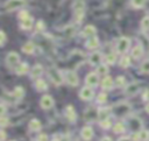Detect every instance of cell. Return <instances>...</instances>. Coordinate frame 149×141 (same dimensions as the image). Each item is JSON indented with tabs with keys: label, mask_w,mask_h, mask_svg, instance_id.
<instances>
[{
	"label": "cell",
	"mask_w": 149,
	"mask_h": 141,
	"mask_svg": "<svg viewBox=\"0 0 149 141\" xmlns=\"http://www.w3.org/2000/svg\"><path fill=\"white\" fill-rule=\"evenodd\" d=\"M86 47L88 49H95V48H98L99 47V40H98V37L95 35L92 36V37H90L87 40V42H86Z\"/></svg>",
	"instance_id": "obj_20"
},
{
	"label": "cell",
	"mask_w": 149,
	"mask_h": 141,
	"mask_svg": "<svg viewBox=\"0 0 149 141\" xmlns=\"http://www.w3.org/2000/svg\"><path fill=\"white\" fill-rule=\"evenodd\" d=\"M52 141H61V140H59V139H54Z\"/></svg>",
	"instance_id": "obj_48"
},
{
	"label": "cell",
	"mask_w": 149,
	"mask_h": 141,
	"mask_svg": "<svg viewBox=\"0 0 149 141\" xmlns=\"http://www.w3.org/2000/svg\"><path fill=\"white\" fill-rule=\"evenodd\" d=\"M28 16H29V14H28L27 10H21V12L19 13V17H20L21 20H23V19H26V17H28Z\"/></svg>",
	"instance_id": "obj_38"
},
{
	"label": "cell",
	"mask_w": 149,
	"mask_h": 141,
	"mask_svg": "<svg viewBox=\"0 0 149 141\" xmlns=\"http://www.w3.org/2000/svg\"><path fill=\"white\" fill-rule=\"evenodd\" d=\"M101 59H102V56H101L100 52H93V54H91L90 57H88V63H90L91 65H97V66H98V65H100Z\"/></svg>",
	"instance_id": "obj_10"
},
{
	"label": "cell",
	"mask_w": 149,
	"mask_h": 141,
	"mask_svg": "<svg viewBox=\"0 0 149 141\" xmlns=\"http://www.w3.org/2000/svg\"><path fill=\"white\" fill-rule=\"evenodd\" d=\"M146 97H147V99H148V100H149V91H148V92H147V96H146Z\"/></svg>",
	"instance_id": "obj_47"
},
{
	"label": "cell",
	"mask_w": 149,
	"mask_h": 141,
	"mask_svg": "<svg viewBox=\"0 0 149 141\" xmlns=\"http://www.w3.org/2000/svg\"><path fill=\"white\" fill-rule=\"evenodd\" d=\"M33 23H34L33 17L31 16H28V17L21 20V28L22 29H26V30H29V29H31Z\"/></svg>",
	"instance_id": "obj_18"
},
{
	"label": "cell",
	"mask_w": 149,
	"mask_h": 141,
	"mask_svg": "<svg viewBox=\"0 0 149 141\" xmlns=\"http://www.w3.org/2000/svg\"><path fill=\"white\" fill-rule=\"evenodd\" d=\"M48 75H49V78L51 79V82H52L55 85H61V84L64 82V77H63L62 72H59V71L56 70V69H49Z\"/></svg>",
	"instance_id": "obj_1"
},
{
	"label": "cell",
	"mask_w": 149,
	"mask_h": 141,
	"mask_svg": "<svg viewBox=\"0 0 149 141\" xmlns=\"http://www.w3.org/2000/svg\"><path fill=\"white\" fill-rule=\"evenodd\" d=\"M106 100H107V94L101 92V93L98 96V103H99V104H104Z\"/></svg>",
	"instance_id": "obj_35"
},
{
	"label": "cell",
	"mask_w": 149,
	"mask_h": 141,
	"mask_svg": "<svg viewBox=\"0 0 149 141\" xmlns=\"http://www.w3.org/2000/svg\"><path fill=\"white\" fill-rule=\"evenodd\" d=\"M140 70H141V72H143V73H149V59H146V61L141 64Z\"/></svg>",
	"instance_id": "obj_32"
},
{
	"label": "cell",
	"mask_w": 149,
	"mask_h": 141,
	"mask_svg": "<svg viewBox=\"0 0 149 141\" xmlns=\"http://www.w3.org/2000/svg\"><path fill=\"white\" fill-rule=\"evenodd\" d=\"M42 73H43V66L41 64H36V65H34V68L30 71V77L34 79H37L38 77H41Z\"/></svg>",
	"instance_id": "obj_13"
},
{
	"label": "cell",
	"mask_w": 149,
	"mask_h": 141,
	"mask_svg": "<svg viewBox=\"0 0 149 141\" xmlns=\"http://www.w3.org/2000/svg\"><path fill=\"white\" fill-rule=\"evenodd\" d=\"M41 106H42V108H44V110L51 108V107L54 106V99H52V97L49 96V94L43 96V97L41 98Z\"/></svg>",
	"instance_id": "obj_9"
},
{
	"label": "cell",
	"mask_w": 149,
	"mask_h": 141,
	"mask_svg": "<svg viewBox=\"0 0 149 141\" xmlns=\"http://www.w3.org/2000/svg\"><path fill=\"white\" fill-rule=\"evenodd\" d=\"M7 122H8L7 118H6L5 115H2V117H1V126H2V127H5V126L7 125Z\"/></svg>",
	"instance_id": "obj_41"
},
{
	"label": "cell",
	"mask_w": 149,
	"mask_h": 141,
	"mask_svg": "<svg viewBox=\"0 0 149 141\" xmlns=\"http://www.w3.org/2000/svg\"><path fill=\"white\" fill-rule=\"evenodd\" d=\"M85 83H86V86H90V87L97 86L99 83V75L95 72H90L85 78Z\"/></svg>",
	"instance_id": "obj_5"
},
{
	"label": "cell",
	"mask_w": 149,
	"mask_h": 141,
	"mask_svg": "<svg viewBox=\"0 0 149 141\" xmlns=\"http://www.w3.org/2000/svg\"><path fill=\"white\" fill-rule=\"evenodd\" d=\"M74 15L77 21H80L84 16V2L81 0H77L74 2Z\"/></svg>",
	"instance_id": "obj_6"
},
{
	"label": "cell",
	"mask_w": 149,
	"mask_h": 141,
	"mask_svg": "<svg viewBox=\"0 0 149 141\" xmlns=\"http://www.w3.org/2000/svg\"><path fill=\"white\" fill-rule=\"evenodd\" d=\"M5 112H6V107H5V105L2 104V105H1V117L5 115Z\"/></svg>",
	"instance_id": "obj_43"
},
{
	"label": "cell",
	"mask_w": 149,
	"mask_h": 141,
	"mask_svg": "<svg viewBox=\"0 0 149 141\" xmlns=\"http://www.w3.org/2000/svg\"><path fill=\"white\" fill-rule=\"evenodd\" d=\"M146 111L149 113V103H148V104H147V106H146Z\"/></svg>",
	"instance_id": "obj_46"
},
{
	"label": "cell",
	"mask_w": 149,
	"mask_h": 141,
	"mask_svg": "<svg viewBox=\"0 0 149 141\" xmlns=\"http://www.w3.org/2000/svg\"><path fill=\"white\" fill-rule=\"evenodd\" d=\"M97 73L98 75H107L108 73V66L106 65V64H100V65H98V68H97Z\"/></svg>",
	"instance_id": "obj_26"
},
{
	"label": "cell",
	"mask_w": 149,
	"mask_h": 141,
	"mask_svg": "<svg viewBox=\"0 0 149 141\" xmlns=\"http://www.w3.org/2000/svg\"><path fill=\"white\" fill-rule=\"evenodd\" d=\"M29 129L33 132H37L41 129V122L37 119H33L29 121Z\"/></svg>",
	"instance_id": "obj_24"
},
{
	"label": "cell",
	"mask_w": 149,
	"mask_h": 141,
	"mask_svg": "<svg viewBox=\"0 0 149 141\" xmlns=\"http://www.w3.org/2000/svg\"><path fill=\"white\" fill-rule=\"evenodd\" d=\"M37 141H48V135L47 134H40L37 136Z\"/></svg>",
	"instance_id": "obj_39"
},
{
	"label": "cell",
	"mask_w": 149,
	"mask_h": 141,
	"mask_svg": "<svg viewBox=\"0 0 149 141\" xmlns=\"http://www.w3.org/2000/svg\"><path fill=\"white\" fill-rule=\"evenodd\" d=\"M113 85H114V80L112 79V77H108V76H106L101 82V89L104 90H109L113 87Z\"/></svg>",
	"instance_id": "obj_16"
},
{
	"label": "cell",
	"mask_w": 149,
	"mask_h": 141,
	"mask_svg": "<svg viewBox=\"0 0 149 141\" xmlns=\"http://www.w3.org/2000/svg\"><path fill=\"white\" fill-rule=\"evenodd\" d=\"M80 135L81 138L85 140V141H90L93 136V129L90 127V126H85L81 128V132H80Z\"/></svg>",
	"instance_id": "obj_11"
},
{
	"label": "cell",
	"mask_w": 149,
	"mask_h": 141,
	"mask_svg": "<svg viewBox=\"0 0 149 141\" xmlns=\"http://www.w3.org/2000/svg\"><path fill=\"white\" fill-rule=\"evenodd\" d=\"M111 113H112V111H111L109 108H107V107H102V108H100V110L98 111L97 115H98V118L100 119V121H102V120H107V119H109Z\"/></svg>",
	"instance_id": "obj_14"
},
{
	"label": "cell",
	"mask_w": 149,
	"mask_h": 141,
	"mask_svg": "<svg viewBox=\"0 0 149 141\" xmlns=\"http://www.w3.org/2000/svg\"><path fill=\"white\" fill-rule=\"evenodd\" d=\"M35 87H36L37 91H45V90L48 89V84H47V82L43 80V79H36V82H35Z\"/></svg>",
	"instance_id": "obj_23"
},
{
	"label": "cell",
	"mask_w": 149,
	"mask_h": 141,
	"mask_svg": "<svg viewBox=\"0 0 149 141\" xmlns=\"http://www.w3.org/2000/svg\"><path fill=\"white\" fill-rule=\"evenodd\" d=\"M141 27L143 29H149V16H144L141 21Z\"/></svg>",
	"instance_id": "obj_33"
},
{
	"label": "cell",
	"mask_w": 149,
	"mask_h": 141,
	"mask_svg": "<svg viewBox=\"0 0 149 141\" xmlns=\"http://www.w3.org/2000/svg\"><path fill=\"white\" fill-rule=\"evenodd\" d=\"M26 5V0H7L3 5V8L6 10H14L20 7H23Z\"/></svg>",
	"instance_id": "obj_3"
},
{
	"label": "cell",
	"mask_w": 149,
	"mask_h": 141,
	"mask_svg": "<svg viewBox=\"0 0 149 141\" xmlns=\"http://www.w3.org/2000/svg\"><path fill=\"white\" fill-rule=\"evenodd\" d=\"M0 36H1V45H5V42H6V34H5L3 30H1Z\"/></svg>",
	"instance_id": "obj_40"
},
{
	"label": "cell",
	"mask_w": 149,
	"mask_h": 141,
	"mask_svg": "<svg viewBox=\"0 0 149 141\" xmlns=\"http://www.w3.org/2000/svg\"><path fill=\"white\" fill-rule=\"evenodd\" d=\"M125 129H126V126H125V124H122V122H116V124L114 125V127H113L114 133H123Z\"/></svg>",
	"instance_id": "obj_27"
},
{
	"label": "cell",
	"mask_w": 149,
	"mask_h": 141,
	"mask_svg": "<svg viewBox=\"0 0 149 141\" xmlns=\"http://www.w3.org/2000/svg\"><path fill=\"white\" fill-rule=\"evenodd\" d=\"M139 90H140V85H139L137 83H130V84H129V85L126 87L125 92H126L127 94L133 96V94L137 93V92H139Z\"/></svg>",
	"instance_id": "obj_15"
},
{
	"label": "cell",
	"mask_w": 149,
	"mask_h": 141,
	"mask_svg": "<svg viewBox=\"0 0 149 141\" xmlns=\"http://www.w3.org/2000/svg\"><path fill=\"white\" fill-rule=\"evenodd\" d=\"M23 94H24V92H23V89H22L21 86H16V87L14 89V96H15V98L21 99V98L23 97Z\"/></svg>",
	"instance_id": "obj_31"
},
{
	"label": "cell",
	"mask_w": 149,
	"mask_h": 141,
	"mask_svg": "<svg viewBox=\"0 0 149 141\" xmlns=\"http://www.w3.org/2000/svg\"><path fill=\"white\" fill-rule=\"evenodd\" d=\"M100 141H112V139H111V138H108V136H104Z\"/></svg>",
	"instance_id": "obj_45"
},
{
	"label": "cell",
	"mask_w": 149,
	"mask_h": 141,
	"mask_svg": "<svg viewBox=\"0 0 149 141\" xmlns=\"http://www.w3.org/2000/svg\"><path fill=\"white\" fill-rule=\"evenodd\" d=\"M129 64H130V58L128 56H122L120 58V66L121 68H127V66H129Z\"/></svg>",
	"instance_id": "obj_29"
},
{
	"label": "cell",
	"mask_w": 149,
	"mask_h": 141,
	"mask_svg": "<svg viewBox=\"0 0 149 141\" xmlns=\"http://www.w3.org/2000/svg\"><path fill=\"white\" fill-rule=\"evenodd\" d=\"M135 139L139 141H147L149 140V131L147 129H141L135 134Z\"/></svg>",
	"instance_id": "obj_17"
},
{
	"label": "cell",
	"mask_w": 149,
	"mask_h": 141,
	"mask_svg": "<svg viewBox=\"0 0 149 141\" xmlns=\"http://www.w3.org/2000/svg\"><path fill=\"white\" fill-rule=\"evenodd\" d=\"M65 79L71 86H77L78 85V76L74 71H66L65 72Z\"/></svg>",
	"instance_id": "obj_8"
},
{
	"label": "cell",
	"mask_w": 149,
	"mask_h": 141,
	"mask_svg": "<svg viewBox=\"0 0 149 141\" xmlns=\"http://www.w3.org/2000/svg\"><path fill=\"white\" fill-rule=\"evenodd\" d=\"M79 96H80V98H81L83 100H90V99L93 98V96H94V91H93L92 87H90V86H85V87H83V89L80 90Z\"/></svg>",
	"instance_id": "obj_7"
},
{
	"label": "cell",
	"mask_w": 149,
	"mask_h": 141,
	"mask_svg": "<svg viewBox=\"0 0 149 141\" xmlns=\"http://www.w3.org/2000/svg\"><path fill=\"white\" fill-rule=\"evenodd\" d=\"M94 34H95V28L93 26H86L81 31L83 37H92L94 36Z\"/></svg>",
	"instance_id": "obj_19"
},
{
	"label": "cell",
	"mask_w": 149,
	"mask_h": 141,
	"mask_svg": "<svg viewBox=\"0 0 149 141\" xmlns=\"http://www.w3.org/2000/svg\"><path fill=\"white\" fill-rule=\"evenodd\" d=\"M129 44H130V40L128 37H125V36L120 37L118 43H116V51L119 54H125L128 50Z\"/></svg>",
	"instance_id": "obj_2"
},
{
	"label": "cell",
	"mask_w": 149,
	"mask_h": 141,
	"mask_svg": "<svg viewBox=\"0 0 149 141\" xmlns=\"http://www.w3.org/2000/svg\"><path fill=\"white\" fill-rule=\"evenodd\" d=\"M118 141H132L129 138H127V136H122V138H120Z\"/></svg>",
	"instance_id": "obj_42"
},
{
	"label": "cell",
	"mask_w": 149,
	"mask_h": 141,
	"mask_svg": "<svg viewBox=\"0 0 149 141\" xmlns=\"http://www.w3.org/2000/svg\"><path fill=\"white\" fill-rule=\"evenodd\" d=\"M28 70H29V66H28L27 63H20V64L15 68V72H16L17 75H24V73L28 72Z\"/></svg>",
	"instance_id": "obj_22"
},
{
	"label": "cell",
	"mask_w": 149,
	"mask_h": 141,
	"mask_svg": "<svg viewBox=\"0 0 149 141\" xmlns=\"http://www.w3.org/2000/svg\"><path fill=\"white\" fill-rule=\"evenodd\" d=\"M125 82H126V79H125L123 76H119V77L116 78V85H118V86H123V85L126 84Z\"/></svg>",
	"instance_id": "obj_36"
},
{
	"label": "cell",
	"mask_w": 149,
	"mask_h": 141,
	"mask_svg": "<svg viewBox=\"0 0 149 141\" xmlns=\"http://www.w3.org/2000/svg\"><path fill=\"white\" fill-rule=\"evenodd\" d=\"M43 29H44V23H43V21H38L37 24H36V31L40 33V31H42Z\"/></svg>",
	"instance_id": "obj_37"
},
{
	"label": "cell",
	"mask_w": 149,
	"mask_h": 141,
	"mask_svg": "<svg viewBox=\"0 0 149 141\" xmlns=\"http://www.w3.org/2000/svg\"><path fill=\"white\" fill-rule=\"evenodd\" d=\"M5 139H6V134L3 131H1V141H5Z\"/></svg>",
	"instance_id": "obj_44"
},
{
	"label": "cell",
	"mask_w": 149,
	"mask_h": 141,
	"mask_svg": "<svg viewBox=\"0 0 149 141\" xmlns=\"http://www.w3.org/2000/svg\"><path fill=\"white\" fill-rule=\"evenodd\" d=\"M142 55H143V48H142V45L139 44L135 48H133V50H132V57L133 58L139 59V58L142 57Z\"/></svg>",
	"instance_id": "obj_21"
},
{
	"label": "cell",
	"mask_w": 149,
	"mask_h": 141,
	"mask_svg": "<svg viewBox=\"0 0 149 141\" xmlns=\"http://www.w3.org/2000/svg\"><path fill=\"white\" fill-rule=\"evenodd\" d=\"M146 2H147V0H130L132 6L135 7V8H141V7H143Z\"/></svg>",
	"instance_id": "obj_30"
},
{
	"label": "cell",
	"mask_w": 149,
	"mask_h": 141,
	"mask_svg": "<svg viewBox=\"0 0 149 141\" xmlns=\"http://www.w3.org/2000/svg\"><path fill=\"white\" fill-rule=\"evenodd\" d=\"M20 56L15 52V51H10V52H8L7 54V56H6V63H7V65L9 66V68H16L20 63Z\"/></svg>",
	"instance_id": "obj_4"
},
{
	"label": "cell",
	"mask_w": 149,
	"mask_h": 141,
	"mask_svg": "<svg viewBox=\"0 0 149 141\" xmlns=\"http://www.w3.org/2000/svg\"><path fill=\"white\" fill-rule=\"evenodd\" d=\"M111 125H112V122H111V120H109V119L100 121V126H101V128H104V129H108V128L111 127Z\"/></svg>",
	"instance_id": "obj_34"
},
{
	"label": "cell",
	"mask_w": 149,
	"mask_h": 141,
	"mask_svg": "<svg viewBox=\"0 0 149 141\" xmlns=\"http://www.w3.org/2000/svg\"><path fill=\"white\" fill-rule=\"evenodd\" d=\"M115 61H116V54L115 52H108L106 56L107 64H113V63H115Z\"/></svg>",
	"instance_id": "obj_28"
},
{
	"label": "cell",
	"mask_w": 149,
	"mask_h": 141,
	"mask_svg": "<svg viewBox=\"0 0 149 141\" xmlns=\"http://www.w3.org/2000/svg\"><path fill=\"white\" fill-rule=\"evenodd\" d=\"M65 117H66V119L70 121V122H73V121H76V118H77V114H76V111L73 110V107L71 106V105H69L66 108H65Z\"/></svg>",
	"instance_id": "obj_12"
},
{
	"label": "cell",
	"mask_w": 149,
	"mask_h": 141,
	"mask_svg": "<svg viewBox=\"0 0 149 141\" xmlns=\"http://www.w3.org/2000/svg\"><path fill=\"white\" fill-rule=\"evenodd\" d=\"M22 51L26 52V54H33V52L35 51V45H34V43L27 42V43L22 47Z\"/></svg>",
	"instance_id": "obj_25"
}]
</instances>
